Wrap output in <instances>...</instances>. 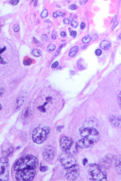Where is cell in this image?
Returning <instances> with one entry per match:
<instances>
[{
    "label": "cell",
    "instance_id": "cell-1",
    "mask_svg": "<svg viewBox=\"0 0 121 181\" xmlns=\"http://www.w3.org/2000/svg\"><path fill=\"white\" fill-rule=\"evenodd\" d=\"M38 160L36 157L31 154L22 156L16 163L14 170L17 171L25 169H35L38 165Z\"/></svg>",
    "mask_w": 121,
    "mask_h": 181
},
{
    "label": "cell",
    "instance_id": "cell-2",
    "mask_svg": "<svg viewBox=\"0 0 121 181\" xmlns=\"http://www.w3.org/2000/svg\"><path fill=\"white\" fill-rule=\"evenodd\" d=\"M88 174L90 179L95 181H107V173L105 169L99 165H90Z\"/></svg>",
    "mask_w": 121,
    "mask_h": 181
},
{
    "label": "cell",
    "instance_id": "cell-3",
    "mask_svg": "<svg viewBox=\"0 0 121 181\" xmlns=\"http://www.w3.org/2000/svg\"><path fill=\"white\" fill-rule=\"evenodd\" d=\"M51 132V129L46 125L40 126L35 128L33 131L32 139L37 144L44 143L47 139Z\"/></svg>",
    "mask_w": 121,
    "mask_h": 181
},
{
    "label": "cell",
    "instance_id": "cell-4",
    "mask_svg": "<svg viewBox=\"0 0 121 181\" xmlns=\"http://www.w3.org/2000/svg\"><path fill=\"white\" fill-rule=\"evenodd\" d=\"M10 168L9 160L7 157L0 159V181L8 180Z\"/></svg>",
    "mask_w": 121,
    "mask_h": 181
},
{
    "label": "cell",
    "instance_id": "cell-5",
    "mask_svg": "<svg viewBox=\"0 0 121 181\" xmlns=\"http://www.w3.org/2000/svg\"><path fill=\"white\" fill-rule=\"evenodd\" d=\"M36 172L34 169H25L17 171L16 174V180L18 181H32Z\"/></svg>",
    "mask_w": 121,
    "mask_h": 181
},
{
    "label": "cell",
    "instance_id": "cell-6",
    "mask_svg": "<svg viewBox=\"0 0 121 181\" xmlns=\"http://www.w3.org/2000/svg\"><path fill=\"white\" fill-rule=\"evenodd\" d=\"M59 161L62 167L65 169L76 165L75 158L67 152L60 156Z\"/></svg>",
    "mask_w": 121,
    "mask_h": 181
},
{
    "label": "cell",
    "instance_id": "cell-7",
    "mask_svg": "<svg viewBox=\"0 0 121 181\" xmlns=\"http://www.w3.org/2000/svg\"><path fill=\"white\" fill-rule=\"evenodd\" d=\"M66 170L65 174V176L68 180H75L79 176L80 168L79 167L77 164Z\"/></svg>",
    "mask_w": 121,
    "mask_h": 181
},
{
    "label": "cell",
    "instance_id": "cell-8",
    "mask_svg": "<svg viewBox=\"0 0 121 181\" xmlns=\"http://www.w3.org/2000/svg\"><path fill=\"white\" fill-rule=\"evenodd\" d=\"M98 140L88 137H83L77 142L76 146L78 147L81 148H88L93 146Z\"/></svg>",
    "mask_w": 121,
    "mask_h": 181
},
{
    "label": "cell",
    "instance_id": "cell-9",
    "mask_svg": "<svg viewBox=\"0 0 121 181\" xmlns=\"http://www.w3.org/2000/svg\"><path fill=\"white\" fill-rule=\"evenodd\" d=\"M81 135L83 137H89L99 139V133L98 131L95 128L88 127L80 129Z\"/></svg>",
    "mask_w": 121,
    "mask_h": 181
},
{
    "label": "cell",
    "instance_id": "cell-10",
    "mask_svg": "<svg viewBox=\"0 0 121 181\" xmlns=\"http://www.w3.org/2000/svg\"><path fill=\"white\" fill-rule=\"evenodd\" d=\"M43 156L45 161L47 162H51L55 157V150L52 146H48L44 150Z\"/></svg>",
    "mask_w": 121,
    "mask_h": 181
},
{
    "label": "cell",
    "instance_id": "cell-11",
    "mask_svg": "<svg viewBox=\"0 0 121 181\" xmlns=\"http://www.w3.org/2000/svg\"><path fill=\"white\" fill-rule=\"evenodd\" d=\"M73 142L70 137L64 136L62 137L60 141V146L62 150L65 152L69 150L72 146Z\"/></svg>",
    "mask_w": 121,
    "mask_h": 181
},
{
    "label": "cell",
    "instance_id": "cell-12",
    "mask_svg": "<svg viewBox=\"0 0 121 181\" xmlns=\"http://www.w3.org/2000/svg\"><path fill=\"white\" fill-rule=\"evenodd\" d=\"M111 124L116 128H119L121 126V117L119 115H112L109 118Z\"/></svg>",
    "mask_w": 121,
    "mask_h": 181
},
{
    "label": "cell",
    "instance_id": "cell-13",
    "mask_svg": "<svg viewBox=\"0 0 121 181\" xmlns=\"http://www.w3.org/2000/svg\"><path fill=\"white\" fill-rule=\"evenodd\" d=\"M112 161V158L109 157V156H107L103 159L101 161L102 165L103 167L107 168L109 167L110 164H111Z\"/></svg>",
    "mask_w": 121,
    "mask_h": 181
},
{
    "label": "cell",
    "instance_id": "cell-14",
    "mask_svg": "<svg viewBox=\"0 0 121 181\" xmlns=\"http://www.w3.org/2000/svg\"><path fill=\"white\" fill-rule=\"evenodd\" d=\"M100 46L102 49L106 50L110 49L111 44L109 42L105 40L101 42Z\"/></svg>",
    "mask_w": 121,
    "mask_h": 181
},
{
    "label": "cell",
    "instance_id": "cell-15",
    "mask_svg": "<svg viewBox=\"0 0 121 181\" xmlns=\"http://www.w3.org/2000/svg\"><path fill=\"white\" fill-rule=\"evenodd\" d=\"M114 165L116 167L118 173H121V159L120 157H118L115 160Z\"/></svg>",
    "mask_w": 121,
    "mask_h": 181
},
{
    "label": "cell",
    "instance_id": "cell-16",
    "mask_svg": "<svg viewBox=\"0 0 121 181\" xmlns=\"http://www.w3.org/2000/svg\"><path fill=\"white\" fill-rule=\"evenodd\" d=\"M78 49L79 47L77 46L72 47L69 52V56L71 57H74L75 56L78 52Z\"/></svg>",
    "mask_w": 121,
    "mask_h": 181
},
{
    "label": "cell",
    "instance_id": "cell-17",
    "mask_svg": "<svg viewBox=\"0 0 121 181\" xmlns=\"http://www.w3.org/2000/svg\"><path fill=\"white\" fill-rule=\"evenodd\" d=\"M14 148L12 147H10L7 150L4 151L3 152L4 156L5 157L9 156L13 152Z\"/></svg>",
    "mask_w": 121,
    "mask_h": 181
},
{
    "label": "cell",
    "instance_id": "cell-18",
    "mask_svg": "<svg viewBox=\"0 0 121 181\" xmlns=\"http://www.w3.org/2000/svg\"><path fill=\"white\" fill-rule=\"evenodd\" d=\"M33 55L35 57H39L41 55V52L39 49H35L32 52Z\"/></svg>",
    "mask_w": 121,
    "mask_h": 181
},
{
    "label": "cell",
    "instance_id": "cell-19",
    "mask_svg": "<svg viewBox=\"0 0 121 181\" xmlns=\"http://www.w3.org/2000/svg\"><path fill=\"white\" fill-rule=\"evenodd\" d=\"M56 48L55 45L51 44L48 45L47 47V50L48 52H51L55 50Z\"/></svg>",
    "mask_w": 121,
    "mask_h": 181
},
{
    "label": "cell",
    "instance_id": "cell-20",
    "mask_svg": "<svg viewBox=\"0 0 121 181\" xmlns=\"http://www.w3.org/2000/svg\"><path fill=\"white\" fill-rule=\"evenodd\" d=\"M91 39L90 37L89 36L87 35L83 38L82 42L84 44H88L90 42Z\"/></svg>",
    "mask_w": 121,
    "mask_h": 181
},
{
    "label": "cell",
    "instance_id": "cell-21",
    "mask_svg": "<svg viewBox=\"0 0 121 181\" xmlns=\"http://www.w3.org/2000/svg\"><path fill=\"white\" fill-rule=\"evenodd\" d=\"M32 62V60L31 59L25 60L23 62V64L25 66L31 65Z\"/></svg>",
    "mask_w": 121,
    "mask_h": 181
},
{
    "label": "cell",
    "instance_id": "cell-22",
    "mask_svg": "<svg viewBox=\"0 0 121 181\" xmlns=\"http://www.w3.org/2000/svg\"><path fill=\"white\" fill-rule=\"evenodd\" d=\"M48 16V12L47 10L45 9L42 11L40 16L42 18H45Z\"/></svg>",
    "mask_w": 121,
    "mask_h": 181
},
{
    "label": "cell",
    "instance_id": "cell-23",
    "mask_svg": "<svg viewBox=\"0 0 121 181\" xmlns=\"http://www.w3.org/2000/svg\"><path fill=\"white\" fill-rule=\"evenodd\" d=\"M66 44L65 43H64L62 44L58 48V49L57 50L55 53V56H57L59 53L60 50Z\"/></svg>",
    "mask_w": 121,
    "mask_h": 181
},
{
    "label": "cell",
    "instance_id": "cell-24",
    "mask_svg": "<svg viewBox=\"0 0 121 181\" xmlns=\"http://www.w3.org/2000/svg\"><path fill=\"white\" fill-rule=\"evenodd\" d=\"M48 167L46 166H41L40 167V170L41 172H45L47 171L48 170Z\"/></svg>",
    "mask_w": 121,
    "mask_h": 181
},
{
    "label": "cell",
    "instance_id": "cell-25",
    "mask_svg": "<svg viewBox=\"0 0 121 181\" xmlns=\"http://www.w3.org/2000/svg\"><path fill=\"white\" fill-rule=\"evenodd\" d=\"M41 39L44 42H47L49 40L48 36L45 34H44L41 35Z\"/></svg>",
    "mask_w": 121,
    "mask_h": 181
},
{
    "label": "cell",
    "instance_id": "cell-26",
    "mask_svg": "<svg viewBox=\"0 0 121 181\" xmlns=\"http://www.w3.org/2000/svg\"><path fill=\"white\" fill-rule=\"evenodd\" d=\"M20 27L19 25L18 24H15L14 26V31L15 32H18L19 31Z\"/></svg>",
    "mask_w": 121,
    "mask_h": 181
},
{
    "label": "cell",
    "instance_id": "cell-27",
    "mask_svg": "<svg viewBox=\"0 0 121 181\" xmlns=\"http://www.w3.org/2000/svg\"><path fill=\"white\" fill-rule=\"evenodd\" d=\"M102 53V51L100 49H96L95 51V54L98 56H100L101 55Z\"/></svg>",
    "mask_w": 121,
    "mask_h": 181
},
{
    "label": "cell",
    "instance_id": "cell-28",
    "mask_svg": "<svg viewBox=\"0 0 121 181\" xmlns=\"http://www.w3.org/2000/svg\"><path fill=\"white\" fill-rule=\"evenodd\" d=\"M46 102H45L44 105L40 106L39 107V109L42 112H45L46 110L44 108V107L46 105Z\"/></svg>",
    "mask_w": 121,
    "mask_h": 181
},
{
    "label": "cell",
    "instance_id": "cell-29",
    "mask_svg": "<svg viewBox=\"0 0 121 181\" xmlns=\"http://www.w3.org/2000/svg\"><path fill=\"white\" fill-rule=\"evenodd\" d=\"M20 1L18 0H11L10 1V3L13 5H17L19 2Z\"/></svg>",
    "mask_w": 121,
    "mask_h": 181
},
{
    "label": "cell",
    "instance_id": "cell-30",
    "mask_svg": "<svg viewBox=\"0 0 121 181\" xmlns=\"http://www.w3.org/2000/svg\"><path fill=\"white\" fill-rule=\"evenodd\" d=\"M71 25L72 27H76L78 25V23L76 21L73 20L71 22Z\"/></svg>",
    "mask_w": 121,
    "mask_h": 181
},
{
    "label": "cell",
    "instance_id": "cell-31",
    "mask_svg": "<svg viewBox=\"0 0 121 181\" xmlns=\"http://www.w3.org/2000/svg\"><path fill=\"white\" fill-rule=\"evenodd\" d=\"M98 38V35L97 34H94L92 35L90 38L93 41L96 40Z\"/></svg>",
    "mask_w": 121,
    "mask_h": 181
},
{
    "label": "cell",
    "instance_id": "cell-32",
    "mask_svg": "<svg viewBox=\"0 0 121 181\" xmlns=\"http://www.w3.org/2000/svg\"><path fill=\"white\" fill-rule=\"evenodd\" d=\"M59 65V63L57 61L54 62L51 65V67L53 69L56 68Z\"/></svg>",
    "mask_w": 121,
    "mask_h": 181
},
{
    "label": "cell",
    "instance_id": "cell-33",
    "mask_svg": "<svg viewBox=\"0 0 121 181\" xmlns=\"http://www.w3.org/2000/svg\"><path fill=\"white\" fill-rule=\"evenodd\" d=\"M33 43L35 44H38L41 43L40 42L34 37L33 38Z\"/></svg>",
    "mask_w": 121,
    "mask_h": 181
},
{
    "label": "cell",
    "instance_id": "cell-34",
    "mask_svg": "<svg viewBox=\"0 0 121 181\" xmlns=\"http://www.w3.org/2000/svg\"><path fill=\"white\" fill-rule=\"evenodd\" d=\"M77 32L75 31H72L70 33V35L72 37L75 38L76 37L77 35Z\"/></svg>",
    "mask_w": 121,
    "mask_h": 181
},
{
    "label": "cell",
    "instance_id": "cell-35",
    "mask_svg": "<svg viewBox=\"0 0 121 181\" xmlns=\"http://www.w3.org/2000/svg\"><path fill=\"white\" fill-rule=\"evenodd\" d=\"M70 8L72 10H75L77 9V5L75 4H72L70 7Z\"/></svg>",
    "mask_w": 121,
    "mask_h": 181
},
{
    "label": "cell",
    "instance_id": "cell-36",
    "mask_svg": "<svg viewBox=\"0 0 121 181\" xmlns=\"http://www.w3.org/2000/svg\"><path fill=\"white\" fill-rule=\"evenodd\" d=\"M118 21H116L114 22L113 25L112 27V30H113L115 28H116L118 25Z\"/></svg>",
    "mask_w": 121,
    "mask_h": 181
},
{
    "label": "cell",
    "instance_id": "cell-37",
    "mask_svg": "<svg viewBox=\"0 0 121 181\" xmlns=\"http://www.w3.org/2000/svg\"><path fill=\"white\" fill-rule=\"evenodd\" d=\"M86 27V24L84 22H82L80 26L81 29L82 30L83 29Z\"/></svg>",
    "mask_w": 121,
    "mask_h": 181
},
{
    "label": "cell",
    "instance_id": "cell-38",
    "mask_svg": "<svg viewBox=\"0 0 121 181\" xmlns=\"http://www.w3.org/2000/svg\"><path fill=\"white\" fill-rule=\"evenodd\" d=\"M4 89L0 87V96L2 95L4 93Z\"/></svg>",
    "mask_w": 121,
    "mask_h": 181
},
{
    "label": "cell",
    "instance_id": "cell-39",
    "mask_svg": "<svg viewBox=\"0 0 121 181\" xmlns=\"http://www.w3.org/2000/svg\"><path fill=\"white\" fill-rule=\"evenodd\" d=\"M88 162V160L87 159H84L83 161V165L84 166H85L87 163Z\"/></svg>",
    "mask_w": 121,
    "mask_h": 181
},
{
    "label": "cell",
    "instance_id": "cell-40",
    "mask_svg": "<svg viewBox=\"0 0 121 181\" xmlns=\"http://www.w3.org/2000/svg\"><path fill=\"white\" fill-rule=\"evenodd\" d=\"M70 20L68 18H65L64 20V22L66 24H69V23Z\"/></svg>",
    "mask_w": 121,
    "mask_h": 181
},
{
    "label": "cell",
    "instance_id": "cell-41",
    "mask_svg": "<svg viewBox=\"0 0 121 181\" xmlns=\"http://www.w3.org/2000/svg\"><path fill=\"white\" fill-rule=\"evenodd\" d=\"M63 128V126H59L57 127V129L58 131L60 132V131H61L62 129Z\"/></svg>",
    "mask_w": 121,
    "mask_h": 181
},
{
    "label": "cell",
    "instance_id": "cell-42",
    "mask_svg": "<svg viewBox=\"0 0 121 181\" xmlns=\"http://www.w3.org/2000/svg\"><path fill=\"white\" fill-rule=\"evenodd\" d=\"M60 35L63 37H65L66 35V33L64 32H62Z\"/></svg>",
    "mask_w": 121,
    "mask_h": 181
},
{
    "label": "cell",
    "instance_id": "cell-43",
    "mask_svg": "<svg viewBox=\"0 0 121 181\" xmlns=\"http://www.w3.org/2000/svg\"><path fill=\"white\" fill-rule=\"evenodd\" d=\"M117 19V16L116 15H115L114 17L113 18L112 20L111 21V22L114 23L116 21V20Z\"/></svg>",
    "mask_w": 121,
    "mask_h": 181
},
{
    "label": "cell",
    "instance_id": "cell-44",
    "mask_svg": "<svg viewBox=\"0 0 121 181\" xmlns=\"http://www.w3.org/2000/svg\"><path fill=\"white\" fill-rule=\"evenodd\" d=\"M6 49V48L5 46H4L2 49H1L0 50V54L2 53Z\"/></svg>",
    "mask_w": 121,
    "mask_h": 181
},
{
    "label": "cell",
    "instance_id": "cell-45",
    "mask_svg": "<svg viewBox=\"0 0 121 181\" xmlns=\"http://www.w3.org/2000/svg\"><path fill=\"white\" fill-rule=\"evenodd\" d=\"M65 15V14L63 12H60L58 15V16H64Z\"/></svg>",
    "mask_w": 121,
    "mask_h": 181
},
{
    "label": "cell",
    "instance_id": "cell-46",
    "mask_svg": "<svg viewBox=\"0 0 121 181\" xmlns=\"http://www.w3.org/2000/svg\"><path fill=\"white\" fill-rule=\"evenodd\" d=\"M53 39H55L56 38V35H53L51 37Z\"/></svg>",
    "mask_w": 121,
    "mask_h": 181
},
{
    "label": "cell",
    "instance_id": "cell-47",
    "mask_svg": "<svg viewBox=\"0 0 121 181\" xmlns=\"http://www.w3.org/2000/svg\"><path fill=\"white\" fill-rule=\"evenodd\" d=\"M88 47L87 46V45H84L81 47V48L82 49L84 50L86 49L87 47Z\"/></svg>",
    "mask_w": 121,
    "mask_h": 181
},
{
    "label": "cell",
    "instance_id": "cell-48",
    "mask_svg": "<svg viewBox=\"0 0 121 181\" xmlns=\"http://www.w3.org/2000/svg\"><path fill=\"white\" fill-rule=\"evenodd\" d=\"M53 16L54 17L57 18V15L56 13L54 12L53 13Z\"/></svg>",
    "mask_w": 121,
    "mask_h": 181
},
{
    "label": "cell",
    "instance_id": "cell-49",
    "mask_svg": "<svg viewBox=\"0 0 121 181\" xmlns=\"http://www.w3.org/2000/svg\"><path fill=\"white\" fill-rule=\"evenodd\" d=\"M38 1H36L34 2V7H36L37 5V3Z\"/></svg>",
    "mask_w": 121,
    "mask_h": 181
},
{
    "label": "cell",
    "instance_id": "cell-50",
    "mask_svg": "<svg viewBox=\"0 0 121 181\" xmlns=\"http://www.w3.org/2000/svg\"><path fill=\"white\" fill-rule=\"evenodd\" d=\"M2 109V106L1 104L0 103V111Z\"/></svg>",
    "mask_w": 121,
    "mask_h": 181
},
{
    "label": "cell",
    "instance_id": "cell-51",
    "mask_svg": "<svg viewBox=\"0 0 121 181\" xmlns=\"http://www.w3.org/2000/svg\"><path fill=\"white\" fill-rule=\"evenodd\" d=\"M1 47H0V50H1Z\"/></svg>",
    "mask_w": 121,
    "mask_h": 181
}]
</instances>
